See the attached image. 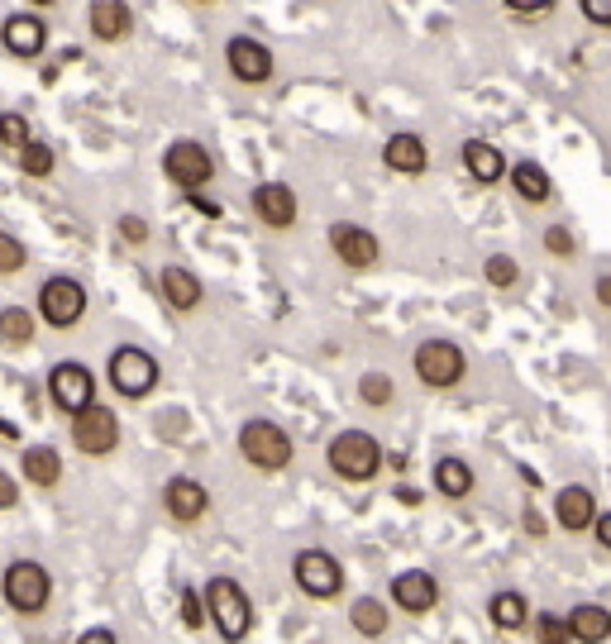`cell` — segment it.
<instances>
[{
  "label": "cell",
  "instance_id": "obj_34",
  "mask_svg": "<svg viewBox=\"0 0 611 644\" xmlns=\"http://www.w3.org/2000/svg\"><path fill=\"white\" fill-rule=\"evenodd\" d=\"M536 640L540 644H574L564 611H536Z\"/></svg>",
  "mask_w": 611,
  "mask_h": 644
},
{
  "label": "cell",
  "instance_id": "obj_49",
  "mask_svg": "<svg viewBox=\"0 0 611 644\" xmlns=\"http://www.w3.org/2000/svg\"><path fill=\"white\" fill-rule=\"evenodd\" d=\"M30 5H38V10H48V5H58V0H30Z\"/></svg>",
  "mask_w": 611,
  "mask_h": 644
},
{
  "label": "cell",
  "instance_id": "obj_10",
  "mask_svg": "<svg viewBox=\"0 0 611 644\" xmlns=\"http://www.w3.org/2000/svg\"><path fill=\"white\" fill-rule=\"evenodd\" d=\"M72 449L86 454V458H110L120 449V415L110 406L91 401L86 411L72 415Z\"/></svg>",
  "mask_w": 611,
  "mask_h": 644
},
{
  "label": "cell",
  "instance_id": "obj_9",
  "mask_svg": "<svg viewBox=\"0 0 611 644\" xmlns=\"http://www.w3.org/2000/svg\"><path fill=\"white\" fill-rule=\"evenodd\" d=\"M163 173L181 191H201V187H211L215 182V157H211V149H205L201 139H173L167 143V153H163Z\"/></svg>",
  "mask_w": 611,
  "mask_h": 644
},
{
  "label": "cell",
  "instance_id": "obj_29",
  "mask_svg": "<svg viewBox=\"0 0 611 644\" xmlns=\"http://www.w3.org/2000/svg\"><path fill=\"white\" fill-rule=\"evenodd\" d=\"M349 625H354L363 640H383L387 625H392V616H387V607L378 597H359L354 607H349Z\"/></svg>",
  "mask_w": 611,
  "mask_h": 644
},
{
  "label": "cell",
  "instance_id": "obj_48",
  "mask_svg": "<svg viewBox=\"0 0 611 644\" xmlns=\"http://www.w3.org/2000/svg\"><path fill=\"white\" fill-rule=\"evenodd\" d=\"M0 440H20V430H15V425H5V420H0Z\"/></svg>",
  "mask_w": 611,
  "mask_h": 644
},
{
  "label": "cell",
  "instance_id": "obj_33",
  "mask_svg": "<svg viewBox=\"0 0 611 644\" xmlns=\"http://www.w3.org/2000/svg\"><path fill=\"white\" fill-rule=\"evenodd\" d=\"M34 139V129H30V115H20V110H0V143H5L10 153L24 149V143Z\"/></svg>",
  "mask_w": 611,
  "mask_h": 644
},
{
  "label": "cell",
  "instance_id": "obj_5",
  "mask_svg": "<svg viewBox=\"0 0 611 644\" xmlns=\"http://www.w3.org/2000/svg\"><path fill=\"white\" fill-rule=\"evenodd\" d=\"M106 383L115 387V397H125V401H144L158 391L163 383V367L158 359H153L149 349H139V344H120L110 353V363H106Z\"/></svg>",
  "mask_w": 611,
  "mask_h": 644
},
{
  "label": "cell",
  "instance_id": "obj_14",
  "mask_svg": "<svg viewBox=\"0 0 611 644\" xmlns=\"http://www.w3.org/2000/svg\"><path fill=\"white\" fill-rule=\"evenodd\" d=\"M0 48L20 62H38L48 48V24L38 15H30V10H15V15L0 20Z\"/></svg>",
  "mask_w": 611,
  "mask_h": 644
},
{
  "label": "cell",
  "instance_id": "obj_2",
  "mask_svg": "<svg viewBox=\"0 0 611 644\" xmlns=\"http://www.w3.org/2000/svg\"><path fill=\"white\" fill-rule=\"evenodd\" d=\"M325 464L340 482H373L383 472V444L368 435V430H340V435L330 440V449H325Z\"/></svg>",
  "mask_w": 611,
  "mask_h": 644
},
{
  "label": "cell",
  "instance_id": "obj_31",
  "mask_svg": "<svg viewBox=\"0 0 611 644\" xmlns=\"http://www.w3.org/2000/svg\"><path fill=\"white\" fill-rule=\"evenodd\" d=\"M359 401L363 406H373V411H383V406H392L397 401V383L387 373H378V367H373V373H363L359 377Z\"/></svg>",
  "mask_w": 611,
  "mask_h": 644
},
{
  "label": "cell",
  "instance_id": "obj_3",
  "mask_svg": "<svg viewBox=\"0 0 611 644\" xmlns=\"http://www.w3.org/2000/svg\"><path fill=\"white\" fill-rule=\"evenodd\" d=\"M0 597L15 616H38L54 601V573L38 559H10L5 573H0Z\"/></svg>",
  "mask_w": 611,
  "mask_h": 644
},
{
  "label": "cell",
  "instance_id": "obj_41",
  "mask_svg": "<svg viewBox=\"0 0 611 644\" xmlns=\"http://www.w3.org/2000/svg\"><path fill=\"white\" fill-rule=\"evenodd\" d=\"M588 530L597 535V545H602V549H607V554H611V511H597V516H592V525H588Z\"/></svg>",
  "mask_w": 611,
  "mask_h": 644
},
{
  "label": "cell",
  "instance_id": "obj_12",
  "mask_svg": "<svg viewBox=\"0 0 611 644\" xmlns=\"http://www.w3.org/2000/svg\"><path fill=\"white\" fill-rule=\"evenodd\" d=\"M330 254L340 258L349 272H373L383 262V244H378V234L354 225V220H334L330 225Z\"/></svg>",
  "mask_w": 611,
  "mask_h": 644
},
{
  "label": "cell",
  "instance_id": "obj_25",
  "mask_svg": "<svg viewBox=\"0 0 611 644\" xmlns=\"http://www.w3.org/2000/svg\"><path fill=\"white\" fill-rule=\"evenodd\" d=\"M564 621H568L574 644H607L611 640V611L602 601H578L574 611H564Z\"/></svg>",
  "mask_w": 611,
  "mask_h": 644
},
{
  "label": "cell",
  "instance_id": "obj_11",
  "mask_svg": "<svg viewBox=\"0 0 611 644\" xmlns=\"http://www.w3.org/2000/svg\"><path fill=\"white\" fill-rule=\"evenodd\" d=\"M48 401L58 406L62 415H77V411H86L91 401H96V373H91L86 363H54L48 367Z\"/></svg>",
  "mask_w": 611,
  "mask_h": 644
},
{
  "label": "cell",
  "instance_id": "obj_37",
  "mask_svg": "<svg viewBox=\"0 0 611 644\" xmlns=\"http://www.w3.org/2000/svg\"><path fill=\"white\" fill-rule=\"evenodd\" d=\"M554 5L559 0H502V10L506 15H516V20H544Z\"/></svg>",
  "mask_w": 611,
  "mask_h": 644
},
{
  "label": "cell",
  "instance_id": "obj_42",
  "mask_svg": "<svg viewBox=\"0 0 611 644\" xmlns=\"http://www.w3.org/2000/svg\"><path fill=\"white\" fill-rule=\"evenodd\" d=\"M20 502V482L15 478H10V472L5 468H0V511H10V506H15Z\"/></svg>",
  "mask_w": 611,
  "mask_h": 644
},
{
  "label": "cell",
  "instance_id": "obj_39",
  "mask_svg": "<svg viewBox=\"0 0 611 644\" xmlns=\"http://www.w3.org/2000/svg\"><path fill=\"white\" fill-rule=\"evenodd\" d=\"M115 230H120V239L125 244H149V220L144 215H120V225H115Z\"/></svg>",
  "mask_w": 611,
  "mask_h": 644
},
{
  "label": "cell",
  "instance_id": "obj_23",
  "mask_svg": "<svg viewBox=\"0 0 611 644\" xmlns=\"http://www.w3.org/2000/svg\"><path fill=\"white\" fill-rule=\"evenodd\" d=\"M506 182H512V191L521 196L526 206H550L554 201V177L544 173L536 157H521V163L506 167Z\"/></svg>",
  "mask_w": 611,
  "mask_h": 644
},
{
  "label": "cell",
  "instance_id": "obj_27",
  "mask_svg": "<svg viewBox=\"0 0 611 644\" xmlns=\"http://www.w3.org/2000/svg\"><path fill=\"white\" fill-rule=\"evenodd\" d=\"M487 621H492V630H502V635H516V630H526L530 625V601H526V593H516V587H506V593H492Z\"/></svg>",
  "mask_w": 611,
  "mask_h": 644
},
{
  "label": "cell",
  "instance_id": "obj_44",
  "mask_svg": "<svg viewBox=\"0 0 611 644\" xmlns=\"http://www.w3.org/2000/svg\"><path fill=\"white\" fill-rule=\"evenodd\" d=\"M77 644H120V640H115V630L96 625V630H82V635H77Z\"/></svg>",
  "mask_w": 611,
  "mask_h": 644
},
{
  "label": "cell",
  "instance_id": "obj_46",
  "mask_svg": "<svg viewBox=\"0 0 611 644\" xmlns=\"http://www.w3.org/2000/svg\"><path fill=\"white\" fill-rule=\"evenodd\" d=\"M592 292H597V306H602V311H611V278H607V272L592 282Z\"/></svg>",
  "mask_w": 611,
  "mask_h": 644
},
{
  "label": "cell",
  "instance_id": "obj_28",
  "mask_svg": "<svg viewBox=\"0 0 611 644\" xmlns=\"http://www.w3.org/2000/svg\"><path fill=\"white\" fill-rule=\"evenodd\" d=\"M38 335V315L30 306H5L0 311V344L5 349H30Z\"/></svg>",
  "mask_w": 611,
  "mask_h": 644
},
{
  "label": "cell",
  "instance_id": "obj_8",
  "mask_svg": "<svg viewBox=\"0 0 611 644\" xmlns=\"http://www.w3.org/2000/svg\"><path fill=\"white\" fill-rule=\"evenodd\" d=\"M292 583H296V593L310 597V601H330V597H340L344 593V563L330 554V549H296V559H292Z\"/></svg>",
  "mask_w": 611,
  "mask_h": 644
},
{
  "label": "cell",
  "instance_id": "obj_26",
  "mask_svg": "<svg viewBox=\"0 0 611 644\" xmlns=\"http://www.w3.org/2000/svg\"><path fill=\"white\" fill-rule=\"evenodd\" d=\"M473 488H478V472L468 468V458H459V454L435 458V492L439 496H449V502H463V496H473Z\"/></svg>",
  "mask_w": 611,
  "mask_h": 644
},
{
  "label": "cell",
  "instance_id": "obj_30",
  "mask_svg": "<svg viewBox=\"0 0 611 644\" xmlns=\"http://www.w3.org/2000/svg\"><path fill=\"white\" fill-rule=\"evenodd\" d=\"M15 157H20V173L34 177V182L58 173V153H54V143H44V139H30L24 149H15Z\"/></svg>",
  "mask_w": 611,
  "mask_h": 644
},
{
  "label": "cell",
  "instance_id": "obj_38",
  "mask_svg": "<svg viewBox=\"0 0 611 644\" xmlns=\"http://www.w3.org/2000/svg\"><path fill=\"white\" fill-rule=\"evenodd\" d=\"M181 625H187V630L205 625V601H201L197 587H181Z\"/></svg>",
  "mask_w": 611,
  "mask_h": 644
},
{
  "label": "cell",
  "instance_id": "obj_7",
  "mask_svg": "<svg viewBox=\"0 0 611 644\" xmlns=\"http://www.w3.org/2000/svg\"><path fill=\"white\" fill-rule=\"evenodd\" d=\"M411 373L421 377V387L449 391L468 377V353L459 344H449V339H425V344H415V353H411Z\"/></svg>",
  "mask_w": 611,
  "mask_h": 644
},
{
  "label": "cell",
  "instance_id": "obj_24",
  "mask_svg": "<svg viewBox=\"0 0 611 644\" xmlns=\"http://www.w3.org/2000/svg\"><path fill=\"white\" fill-rule=\"evenodd\" d=\"M20 472L24 482L38 492H54L62 482V454L54 449V444H30V449L20 454Z\"/></svg>",
  "mask_w": 611,
  "mask_h": 644
},
{
  "label": "cell",
  "instance_id": "obj_36",
  "mask_svg": "<svg viewBox=\"0 0 611 644\" xmlns=\"http://www.w3.org/2000/svg\"><path fill=\"white\" fill-rule=\"evenodd\" d=\"M544 254H550V258H574L578 254L574 230H568V225H550V230H544Z\"/></svg>",
  "mask_w": 611,
  "mask_h": 644
},
{
  "label": "cell",
  "instance_id": "obj_43",
  "mask_svg": "<svg viewBox=\"0 0 611 644\" xmlns=\"http://www.w3.org/2000/svg\"><path fill=\"white\" fill-rule=\"evenodd\" d=\"M521 525H526V535H530V540H544V530H550V525H544V516H540L536 506H526V511H521Z\"/></svg>",
  "mask_w": 611,
  "mask_h": 644
},
{
  "label": "cell",
  "instance_id": "obj_47",
  "mask_svg": "<svg viewBox=\"0 0 611 644\" xmlns=\"http://www.w3.org/2000/svg\"><path fill=\"white\" fill-rule=\"evenodd\" d=\"M392 496H397L401 506H421V492H415V488H397Z\"/></svg>",
  "mask_w": 611,
  "mask_h": 644
},
{
  "label": "cell",
  "instance_id": "obj_22",
  "mask_svg": "<svg viewBox=\"0 0 611 644\" xmlns=\"http://www.w3.org/2000/svg\"><path fill=\"white\" fill-rule=\"evenodd\" d=\"M597 516V496L592 488H583V482H568V488H559L554 496V520H559V530H568V535H583L592 525Z\"/></svg>",
  "mask_w": 611,
  "mask_h": 644
},
{
  "label": "cell",
  "instance_id": "obj_20",
  "mask_svg": "<svg viewBox=\"0 0 611 644\" xmlns=\"http://www.w3.org/2000/svg\"><path fill=\"white\" fill-rule=\"evenodd\" d=\"M158 292H163V301H167V306H173L177 315L201 311V301H205L201 278H197L191 268H181V262H167V268L158 272Z\"/></svg>",
  "mask_w": 611,
  "mask_h": 644
},
{
  "label": "cell",
  "instance_id": "obj_21",
  "mask_svg": "<svg viewBox=\"0 0 611 644\" xmlns=\"http://www.w3.org/2000/svg\"><path fill=\"white\" fill-rule=\"evenodd\" d=\"M459 163H463V173L478 182V187H497V182L506 177V153L497 149V143H487V139H463V149H459Z\"/></svg>",
  "mask_w": 611,
  "mask_h": 644
},
{
  "label": "cell",
  "instance_id": "obj_40",
  "mask_svg": "<svg viewBox=\"0 0 611 644\" xmlns=\"http://www.w3.org/2000/svg\"><path fill=\"white\" fill-rule=\"evenodd\" d=\"M583 20L597 24V30H611V0H578Z\"/></svg>",
  "mask_w": 611,
  "mask_h": 644
},
{
  "label": "cell",
  "instance_id": "obj_15",
  "mask_svg": "<svg viewBox=\"0 0 611 644\" xmlns=\"http://www.w3.org/2000/svg\"><path fill=\"white\" fill-rule=\"evenodd\" d=\"M163 511H167V520H177V525H197L205 511H211V492H205V482L177 472V478L163 482Z\"/></svg>",
  "mask_w": 611,
  "mask_h": 644
},
{
  "label": "cell",
  "instance_id": "obj_6",
  "mask_svg": "<svg viewBox=\"0 0 611 644\" xmlns=\"http://www.w3.org/2000/svg\"><path fill=\"white\" fill-rule=\"evenodd\" d=\"M86 306H91V296L72 272L44 278V286H38V296H34V315L48 325V330H72V325H82Z\"/></svg>",
  "mask_w": 611,
  "mask_h": 644
},
{
  "label": "cell",
  "instance_id": "obj_18",
  "mask_svg": "<svg viewBox=\"0 0 611 644\" xmlns=\"http://www.w3.org/2000/svg\"><path fill=\"white\" fill-rule=\"evenodd\" d=\"M86 30L96 44H125L134 34V10H129V0H91Z\"/></svg>",
  "mask_w": 611,
  "mask_h": 644
},
{
  "label": "cell",
  "instance_id": "obj_50",
  "mask_svg": "<svg viewBox=\"0 0 611 644\" xmlns=\"http://www.w3.org/2000/svg\"><path fill=\"white\" fill-rule=\"evenodd\" d=\"M191 5H211V0H191Z\"/></svg>",
  "mask_w": 611,
  "mask_h": 644
},
{
  "label": "cell",
  "instance_id": "obj_1",
  "mask_svg": "<svg viewBox=\"0 0 611 644\" xmlns=\"http://www.w3.org/2000/svg\"><path fill=\"white\" fill-rule=\"evenodd\" d=\"M201 601H205V621L220 630V640H225V644L249 640V630H254V601H249V593H244L239 583H234V577L215 573L211 583H205Z\"/></svg>",
  "mask_w": 611,
  "mask_h": 644
},
{
  "label": "cell",
  "instance_id": "obj_35",
  "mask_svg": "<svg viewBox=\"0 0 611 644\" xmlns=\"http://www.w3.org/2000/svg\"><path fill=\"white\" fill-rule=\"evenodd\" d=\"M24 262H30V248H24L10 230H0V278H15V272H24Z\"/></svg>",
  "mask_w": 611,
  "mask_h": 644
},
{
  "label": "cell",
  "instance_id": "obj_13",
  "mask_svg": "<svg viewBox=\"0 0 611 644\" xmlns=\"http://www.w3.org/2000/svg\"><path fill=\"white\" fill-rule=\"evenodd\" d=\"M225 68L239 86H268L272 72H278V62H272L268 44H258V38H249V34H234L225 44Z\"/></svg>",
  "mask_w": 611,
  "mask_h": 644
},
{
  "label": "cell",
  "instance_id": "obj_19",
  "mask_svg": "<svg viewBox=\"0 0 611 644\" xmlns=\"http://www.w3.org/2000/svg\"><path fill=\"white\" fill-rule=\"evenodd\" d=\"M383 167L387 173H401V177H421L425 167H431V143L421 134H411V129H397V134H387V143H383Z\"/></svg>",
  "mask_w": 611,
  "mask_h": 644
},
{
  "label": "cell",
  "instance_id": "obj_32",
  "mask_svg": "<svg viewBox=\"0 0 611 644\" xmlns=\"http://www.w3.org/2000/svg\"><path fill=\"white\" fill-rule=\"evenodd\" d=\"M483 278H487V286H497V292H512V286L521 282V268H516L512 254H492L483 262Z\"/></svg>",
  "mask_w": 611,
  "mask_h": 644
},
{
  "label": "cell",
  "instance_id": "obj_17",
  "mask_svg": "<svg viewBox=\"0 0 611 644\" xmlns=\"http://www.w3.org/2000/svg\"><path fill=\"white\" fill-rule=\"evenodd\" d=\"M392 607L407 616H431L439 607V583L425 569H407L392 577Z\"/></svg>",
  "mask_w": 611,
  "mask_h": 644
},
{
  "label": "cell",
  "instance_id": "obj_16",
  "mask_svg": "<svg viewBox=\"0 0 611 644\" xmlns=\"http://www.w3.org/2000/svg\"><path fill=\"white\" fill-rule=\"evenodd\" d=\"M249 206H254L258 225H268L278 234L296 225V191L287 187V182H258L254 196H249Z\"/></svg>",
  "mask_w": 611,
  "mask_h": 644
},
{
  "label": "cell",
  "instance_id": "obj_4",
  "mask_svg": "<svg viewBox=\"0 0 611 644\" xmlns=\"http://www.w3.org/2000/svg\"><path fill=\"white\" fill-rule=\"evenodd\" d=\"M239 458L249 468H258V472H282L296 458V449H292V435L278 425V420H263V415H254V420H244L239 425Z\"/></svg>",
  "mask_w": 611,
  "mask_h": 644
},
{
  "label": "cell",
  "instance_id": "obj_45",
  "mask_svg": "<svg viewBox=\"0 0 611 644\" xmlns=\"http://www.w3.org/2000/svg\"><path fill=\"white\" fill-rule=\"evenodd\" d=\"M187 201H191V206H197V210H201V215H211V220L220 215V201H205V196H201V191H187Z\"/></svg>",
  "mask_w": 611,
  "mask_h": 644
}]
</instances>
